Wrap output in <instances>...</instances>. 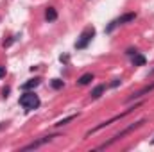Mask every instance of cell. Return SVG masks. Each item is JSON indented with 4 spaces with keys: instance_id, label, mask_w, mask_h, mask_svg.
I'll use <instances>...</instances> for the list:
<instances>
[{
    "instance_id": "6da1fadb",
    "label": "cell",
    "mask_w": 154,
    "mask_h": 152,
    "mask_svg": "<svg viewBox=\"0 0 154 152\" xmlns=\"http://www.w3.org/2000/svg\"><path fill=\"white\" fill-rule=\"evenodd\" d=\"M145 122H147V120H145V118H142V120H138V122H134V123H131L129 127H125V129H122L120 132H116V134L113 136V138H111V140H108L106 143H102V145H100L99 149H106V147H109V145H113L115 141H118V140H122V138H124L125 134H129V132H133V131H136V129H140V127H142V125H143Z\"/></svg>"
},
{
    "instance_id": "7a4b0ae2",
    "label": "cell",
    "mask_w": 154,
    "mask_h": 152,
    "mask_svg": "<svg viewBox=\"0 0 154 152\" xmlns=\"http://www.w3.org/2000/svg\"><path fill=\"white\" fill-rule=\"evenodd\" d=\"M20 106L27 111H32V109H38L39 108V97L34 91H27L20 97Z\"/></svg>"
},
{
    "instance_id": "3957f363",
    "label": "cell",
    "mask_w": 154,
    "mask_h": 152,
    "mask_svg": "<svg viewBox=\"0 0 154 152\" xmlns=\"http://www.w3.org/2000/svg\"><path fill=\"white\" fill-rule=\"evenodd\" d=\"M138 106H140V104H134V108H129V109H125L124 113H120V114H115L113 118H109V120H106V122H102V123H99L97 127H93L91 131H88V134H86V136H90V134H93V132H97V131H100V129H104V127H109L111 123H115V122H118V120H122L124 116H127V114L131 113L133 109H136Z\"/></svg>"
},
{
    "instance_id": "277c9868",
    "label": "cell",
    "mask_w": 154,
    "mask_h": 152,
    "mask_svg": "<svg viewBox=\"0 0 154 152\" xmlns=\"http://www.w3.org/2000/svg\"><path fill=\"white\" fill-rule=\"evenodd\" d=\"M93 36H95V27H86V29L81 32L79 39L75 41V48H77V50L86 48V47L90 45V41L93 39Z\"/></svg>"
},
{
    "instance_id": "5b68a950",
    "label": "cell",
    "mask_w": 154,
    "mask_h": 152,
    "mask_svg": "<svg viewBox=\"0 0 154 152\" xmlns=\"http://www.w3.org/2000/svg\"><path fill=\"white\" fill-rule=\"evenodd\" d=\"M52 138H56V136H43V138H39L36 141H32V143H29V145H25L22 150H32V149H38L41 145H45V143H48V141H52Z\"/></svg>"
},
{
    "instance_id": "8992f818",
    "label": "cell",
    "mask_w": 154,
    "mask_h": 152,
    "mask_svg": "<svg viewBox=\"0 0 154 152\" xmlns=\"http://www.w3.org/2000/svg\"><path fill=\"white\" fill-rule=\"evenodd\" d=\"M154 91V82L152 84H149V86H145V88H142L140 91H136V93H133L129 99H127V102H133V100H136V99H142V97H145L147 93H151Z\"/></svg>"
},
{
    "instance_id": "52a82bcc",
    "label": "cell",
    "mask_w": 154,
    "mask_h": 152,
    "mask_svg": "<svg viewBox=\"0 0 154 152\" xmlns=\"http://www.w3.org/2000/svg\"><path fill=\"white\" fill-rule=\"evenodd\" d=\"M134 20H136V13H125L115 22L116 25H124V23H129V22H134Z\"/></svg>"
},
{
    "instance_id": "ba28073f",
    "label": "cell",
    "mask_w": 154,
    "mask_h": 152,
    "mask_svg": "<svg viewBox=\"0 0 154 152\" xmlns=\"http://www.w3.org/2000/svg\"><path fill=\"white\" fill-rule=\"evenodd\" d=\"M104 91H106V86L104 84H99V86H95L93 90H91V99H100L102 95H104Z\"/></svg>"
},
{
    "instance_id": "9c48e42d",
    "label": "cell",
    "mask_w": 154,
    "mask_h": 152,
    "mask_svg": "<svg viewBox=\"0 0 154 152\" xmlns=\"http://www.w3.org/2000/svg\"><path fill=\"white\" fill-rule=\"evenodd\" d=\"M36 86H39V79H29L27 82H23V84H22V90H23V91H27V90H34Z\"/></svg>"
},
{
    "instance_id": "30bf717a",
    "label": "cell",
    "mask_w": 154,
    "mask_h": 152,
    "mask_svg": "<svg viewBox=\"0 0 154 152\" xmlns=\"http://www.w3.org/2000/svg\"><path fill=\"white\" fill-rule=\"evenodd\" d=\"M45 18H47L48 22H54V20L57 18V11H56L54 7H48V9L45 11Z\"/></svg>"
},
{
    "instance_id": "8fae6325",
    "label": "cell",
    "mask_w": 154,
    "mask_h": 152,
    "mask_svg": "<svg viewBox=\"0 0 154 152\" xmlns=\"http://www.w3.org/2000/svg\"><path fill=\"white\" fill-rule=\"evenodd\" d=\"M133 65H134V66H143V65H145V57L136 52V54L133 56Z\"/></svg>"
},
{
    "instance_id": "7c38bea8",
    "label": "cell",
    "mask_w": 154,
    "mask_h": 152,
    "mask_svg": "<svg viewBox=\"0 0 154 152\" xmlns=\"http://www.w3.org/2000/svg\"><path fill=\"white\" fill-rule=\"evenodd\" d=\"M91 81H93V74H84V75L79 77V81H77V82H79L81 86H86V84H90Z\"/></svg>"
},
{
    "instance_id": "4fadbf2b",
    "label": "cell",
    "mask_w": 154,
    "mask_h": 152,
    "mask_svg": "<svg viewBox=\"0 0 154 152\" xmlns=\"http://www.w3.org/2000/svg\"><path fill=\"white\" fill-rule=\"evenodd\" d=\"M77 118V114H70V116H66V118H63V120H59V122H56L54 125L56 127H61V125H66L68 122H72V120H75Z\"/></svg>"
},
{
    "instance_id": "5bb4252c",
    "label": "cell",
    "mask_w": 154,
    "mask_h": 152,
    "mask_svg": "<svg viewBox=\"0 0 154 152\" xmlns=\"http://www.w3.org/2000/svg\"><path fill=\"white\" fill-rule=\"evenodd\" d=\"M50 84H52V88H54V90H61V88L65 86V82H63L61 79H54V81H52Z\"/></svg>"
},
{
    "instance_id": "9a60e30c",
    "label": "cell",
    "mask_w": 154,
    "mask_h": 152,
    "mask_svg": "<svg viewBox=\"0 0 154 152\" xmlns=\"http://www.w3.org/2000/svg\"><path fill=\"white\" fill-rule=\"evenodd\" d=\"M134 54H136V48H129L127 50V56H134Z\"/></svg>"
},
{
    "instance_id": "2e32d148",
    "label": "cell",
    "mask_w": 154,
    "mask_h": 152,
    "mask_svg": "<svg viewBox=\"0 0 154 152\" xmlns=\"http://www.w3.org/2000/svg\"><path fill=\"white\" fill-rule=\"evenodd\" d=\"M59 59H61V63H68V59H70V57H68V56H61Z\"/></svg>"
},
{
    "instance_id": "e0dca14e",
    "label": "cell",
    "mask_w": 154,
    "mask_h": 152,
    "mask_svg": "<svg viewBox=\"0 0 154 152\" xmlns=\"http://www.w3.org/2000/svg\"><path fill=\"white\" fill-rule=\"evenodd\" d=\"M13 41H14V39H13V38H11V39H7V41H4V47H9V45H11Z\"/></svg>"
},
{
    "instance_id": "ac0fdd59",
    "label": "cell",
    "mask_w": 154,
    "mask_h": 152,
    "mask_svg": "<svg viewBox=\"0 0 154 152\" xmlns=\"http://www.w3.org/2000/svg\"><path fill=\"white\" fill-rule=\"evenodd\" d=\"M118 84H120V79H115V81L111 82V86H113V88H115V86H118Z\"/></svg>"
},
{
    "instance_id": "d6986e66",
    "label": "cell",
    "mask_w": 154,
    "mask_h": 152,
    "mask_svg": "<svg viewBox=\"0 0 154 152\" xmlns=\"http://www.w3.org/2000/svg\"><path fill=\"white\" fill-rule=\"evenodd\" d=\"M5 75V68H4V66H0V77H4Z\"/></svg>"
},
{
    "instance_id": "ffe728a7",
    "label": "cell",
    "mask_w": 154,
    "mask_h": 152,
    "mask_svg": "<svg viewBox=\"0 0 154 152\" xmlns=\"http://www.w3.org/2000/svg\"><path fill=\"white\" fill-rule=\"evenodd\" d=\"M152 145H154V140H152Z\"/></svg>"
},
{
    "instance_id": "44dd1931",
    "label": "cell",
    "mask_w": 154,
    "mask_h": 152,
    "mask_svg": "<svg viewBox=\"0 0 154 152\" xmlns=\"http://www.w3.org/2000/svg\"><path fill=\"white\" fill-rule=\"evenodd\" d=\"M152 74H154V70H152Z\"/></svg>"
}]
</instances>
